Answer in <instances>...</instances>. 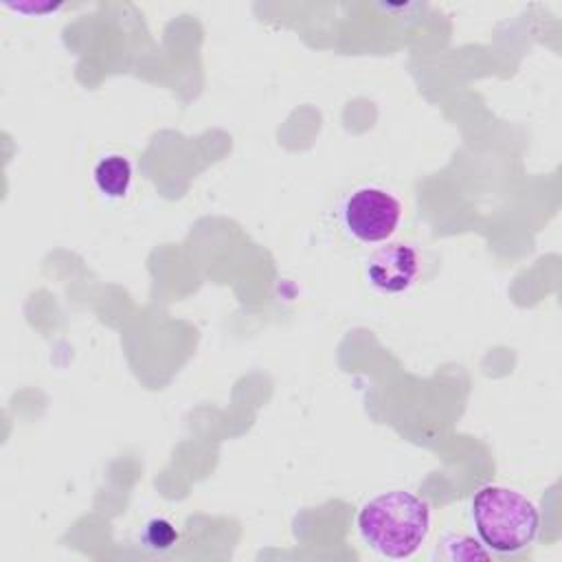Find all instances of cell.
<instances>
[{
	"label": "cell",
	"instance_id": "obj_1",
	"mask_svg": "<svg viewBox=\"0 0 562 562\" xmlns=\"http://www.w3.org/2000/svg\"><path fill=\"white\" fill-rule=\"evenodd\" d=\"M362 538L384 558H411L428 536L430 507L406 490H391L373 496L358 512Z\"/></svg>",
	"mask_w": 562,
	"mask_h": 562
},
{
	"label": "cell",
	"instance_id": "obj_2",
	"mask_svg": "<svg viewBox=\"0 0 562 562\" xmlns=\"http://www.w3.org/2000/svg\"><path fill=\"white\" fill-rule=\"evenodd\" d=\"M472 520L485 547L496 553L522 551L540 527L536 505L503 485H485L472 496Z\"/></svg>",
	"mask_w": 562,
	"mask_h": 562
},
{
	"label": "cell",
	"instance_id": "obj_3",
	"mask_svg": "<svg viewBox=\"0 0 562 562\" xmlns=\"http://www.w3.org/2000/svg\"><path fill=\"white\" fill-rule=\"evenodd\" d=\"M347 233L362 244L386 241L402 217V204L380 187L356 189L340 209Z\"/></svg>",
	"mask_w": 562,
	"mask_h": 562
},
{
	"label": "cell",
	"instance_id": "obj_4",
	"mask_svg": "<svg viewBox=\"0 0 562 562\" xmlns=\"http://www.w3.org/2000/svg\"><path fill=\"white\" fill-rule=\"evenodd\" d=\"M417 270V252L408 244H389L375 250L367 261L369 283L384 294H400L408 290Z\"/></svg>",
	"mask_w": 562,
	"mask_h": 562
},
{
	"label": "cell",
	"instance_id": "obj_5",
	"mask_svg": "<svg viewBox=\"0 0 562 562\" xmlns=\"http://www.w3.org/2000/svg\"><path fill=\"white\" fill-rule=\"evenodd\" d=\"M94 184L97 189L112 200H121L127 195L132 184V165L121 154H110L99 160L94 167Z\"/></svg>",
	"mask_w": 562,
	"mask_h": 562
},
{
	"label": "cell",
	"instance_id": "obj_6",
	"mask_svg": "<svg viewBox=\"0 0 562 562\" xmlns=\"http://www.w3.org/2000/svg\"><path fill=\"white\" fill-rule=\"evenodd\" d=\"M143 540L147 547L156 549V551H162V549H169L176 544L178 540V531L173 529V525L165 518H154L145 525V531H143Z\"/></svg>",
	"mask_w": 562,
	"mask_h": 562
},
{
	"label": "cell",
	"instance_id": "obj_7",
	"mask_svg": "<svg viewBox=\"0 0 562 562\" xmlns=\"http://www.w3.org/2000/svg\"><path fill=\"white\" fill-rule=\"evenodd\" d=\"M452 540L459 544V549L452 547V544H446L448 549H452V551H450V558H457V560H472V558L485 560V558H487V553L479 547L476 540L465 538V536H457V538H452Z\"/></svg>",
	"mask_w": 562,
	"mask_h": 562
}]
</instances>
